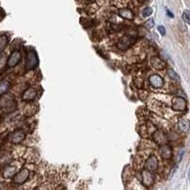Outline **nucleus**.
I'll return each instance as SVG.
<instances>
[{"instance_id": "nucleus-1", "label": "nucleus", "mask_w": 190, "mask_h": 190, "mask_svg": "<svg viewBox=\"0 0 190 190\" xmlns=\"http://www.w3.org/2000/svg\"><path fill=\"white\" fill-rule=\"evenodd\" d=\"M30 177V170L28 168H23L19 172H16L14 176L13 182L15 184H23L27 182Z\"/></svg>"}, {"instance_id": "nucleus-2", "label": "nucleus", "mask_w": 190, "mask_h": 190, "mask_svg": "<svg viewBox=\"0 0 190 190\" xmlns=\"http://www.w3.org/2000/svg\"><path fill=\"white\" fill-rule=\"evenodd\" d=\"M38 65V58L34 52H30L27 54V60H26V69L30 70L34 68Z\"/></svg>"}, {"instance_id": "nucleus-3", "label": "nucleus", "mask_w": 190, "mask_h": 190, "mask_svg": "<svg viewBox=\"0 0 190 190\" xmlns=\"http://www.w3.org/2000/svg\"><path fill=\"white\" fill-rule=\"evenodd\" d=\"M26 135L25 133H24L22 130H15V131H14L13 133H10L9 135V141L10 142H11V144H14V145H18L20 144V142L25 139Z\"/></svg>"}, {"instance_id": "nucleus-4", "label": "nucleus", "mask_w": 190, "mask_h": 190, "mask_svg": "<svg viewBox=\"0 0 190 190\" xmlns=\"http://www.w3.org/2000/svg\"><path fill=\"white\" fill-rule=\"evenodd\" d=\"M172 109L176 111H184L186 109V101L183 97H175L172 100Z\"/></svg>"}, {"instance_id": "nucleus-5", "label": "nucleus", "mask_w": 190, "mask_h": 190, "mask_svg": "<svg viewBox=\"0 0 190 190\" xmlns=\"http://www.w3.org/2000/svg\"><path fill=\"white\" fill-rule=\"evenodd\" d=\"M20 59H21V52H18V51L14 52L13 53L10 55V57L8 58L7 66H8L9 68H14V67H15V66L19 63Z\"/></svg>"}, {"instance_id": "nucleus-6", "label": "nucleus", "mask_w": 190, "mask_h": 190, "mask_svg": "<svg viewBox=\"0 0 190 190\" xmlns=\"http://www.w3.org/2000/svg\"><path fill=\"white\" fill-rule=\"evenodd\" d=\"M36 96H37V89L33 87H31L24 91V93L22 95V99L24 101L30 102V101L34 100L35 98H36Z\"/></svg>"}, {"instance_id": "nucleus-7", "label": "nucleus", "mask_w": 190, "mask_h": 190, "mask_svg": "<svg viewBox=\"0 0 190 190\" xmlns=\"http://www.w3.org/2000/svg\"><path fill=\"white\" fill-rule=\"evenodd\" d=\"M0 105L3 106L4 109H10L11 105L15 106L14 99V96L11 94H6L5 96H3L0 99Z\"/></svg>"}, {"instance_id": "nucleus-8", "label": "nucleus", "mask_w": 190, "mask_h": 190, "mask_svg": "<svg viewBox=\"0 0 190 190\" xmlns=\"http://www.w3.org/2000/svg\"><path fill=\"white\" fill-rule=\"evenodd\" d=\"M150 172L151 171H149L147 169L142 171V183L147 187H149L154 182V178H153V176Z\"/></svg>"}, {"instance_id": "nucleus-9", "label": "nucleus", "mask_w": 190, "mask_h": 190, "mask_svg": "<svg viewBox=\"0 0 190 190\" xmlns=\"http://www.w3.org/2000/svg\"><path fill=\"white\" fill-rule=\"evenodd\" d=\"M146 168L149 171H154L158 168V159L155 155H151L145 163Z\"/></svg>"}, {"instance_id": "nucleus-10", "label": "nucleus", "mask_w": 190, "mask_h": 190, "mask_svg": "<svg viewBox=\"0 0 190 190\" xmlns=\"http://www.w3.org/2000/svg\"><path fill=\"white\" fill-rule=\"evenodd\" d=\"M149 83H150V85L154 88H156V89H160L163 86L164 84V81L163 79L158 75V74H153L149 77Z\"/></svg>"}, {"instance_id": "nucleus-11", "label": "nucleus", "mask_w": 190, "mask_h": 190, "mask_svg": "<svg viewBox=\"0 0 190 190\" xmlns=\"http://www.w3.org/2000/svg\"><path fill=\"white\" fill-rule=\"evenodd\" d=\"M135 42V40L133 39V38H130V37H126V36H125V37H122L120 40H119V42H118V48L120 50H126V49H128V48L131 46L133 43Z\"/></svg>"}, {"instance_id": "nucleus-12", "label": "nucleus", "mask_w": 190, "mask_h": 190, "mask_svg": "<svg viewBox=\"0 0 190 190\" xmlns=\"http://www.w3.org/2000/svg\"><path fill=\"white\" fill-rule=\"evenodd\" d=\"M152 137H153L154 141H155L158 145L162 146V145H164V144L167 142V138H166V135L163 131H161V130H156V131L153 133Z\"/></svg>"}, {"instance_id": "nucleus-13", "label": "nucleus", "mask_w": 190, "mask_h": 190, "mask_svg": "<svg viewBox=\"0 0 190 190\" xmlns=\"http://www.w3.org/2000/svg\"><path fill=\"white\" fill-rule=\"evenodd\" d=\"M160 153H161V156L164 160H169L172 157V149H171V147L169 146H167L166 144L161 146Z\"/></svg>"}, {"instance_id": "nucleus-14", "label": "nucleus", "mask_w": 190, "mask_h": 190, "mask_svg": "<svg viewBox=\"0 0 190 190\" xmlns=\"http://www.w3.org/2000/svg\"><path fill=\"white\" fill-rule=\"evenodd\" d=\"M118 14L121 17L127 19V20H132L134 19V14L132 13L131 10H129L127 8H121L118 10Z\"/></svg>"}, {"instance_id": "nucleus-15", "label": "nucleus", "mask_w": 190, "mask_h": 190, "mask_svg": "<svg viewBox=\"0 0 190 190\" xmlns=\"http://www.w3.org/2000/svg\"><path fill=\"white\" fill-rule=\"evenodd\" d=\"M178 127L182 132H187L190 127V122L185 118H181L178 122Z\"/></svg>"}, {"instance_id": "nucleus-16", "label": "nucleus", "mask_w": 190, "mask_h": 190, "mask_svg": "<svg viewBox=\"0 0 190 190\" xmlns=\"http://www.w3.org/2000/svg\"><path fill=\"white\" fill-rule=\"evenodd\" d=\"M151 65L153 66V68L157 69H163L165 67V63L157 56H154L151 58Z\"/></svg>"}, {"instance_id": "nucleus-17", "label": "nucleus", "mask_w": 190, "mask_h": 190, "mask_svg": "<svg viewBox=\"0 0 190 190\" xmlns=\"http://www.w3.org/2000/svg\"><path fill=\"white\" fill-rule=\"evenodd\" d=\"M17 172V168L15 166H9V167H6L4 172H3V176L4 178H10L14 176V174Z\"/></svg>"}, {"instance_id": "nucleus-18", "label": "nucleus", "mask_w": 190, "mask_h": 190, "mask_svg": "<svg viewBox=\"0 0 190 190\" xmlns=\"http://www.w3.org/2000/svg\"><path fill=\"white\" fill-rule=\"evenodd\" d=\"M10 89V83L6 80L0 81V95L5 94Z\"/></svg>"}, {"instance_id": "nucleus-19", "label": "nucleus", "mask_w": 190, "mask_h": 190, "mask_svg": "<svg viewBox=\"0 0 190 190\" xmlns=\"http://www.w3.org/2000/svg\"><path fill=\"white\" fill-rule=\"evenodd\" d=\"M8 44V37L6 35H0V52H3Z\"/></svg>"}, {"instance_id": "nucleus-20", "label": "nucleus", "mask_w": 190, "mask_h": 190, "mask_svg": "<svg viewBox=\"0 0 190 190\" xmlns=\"http://www.w3.org/2000/svg\"><path fill=\"white\" fill-rule=\"evenodd\" d=\"M112 4L118 8H125L127 4V0H112Z\"/></svg>"}, {"instance_id": "nucleus-21", "label": "nucleus", "mask_w": 190, "mask_h": 190, "mask_svg": "<svg viewBox=\"0 0 190 190\" xmlns=\"http://www.w3.org/2000/svg\"><path fill=\"white\" fill-rule=\"evenodd\" d=\"M167 74H168V76H169L172 80H175V81H179V80H180V76L178 75V73L176 72L175 70H173L172 68H170V69L167 70Z\"/></svg>"}, {"instance_id": "nucleus-22", "label": "nucleus", "mask_w": 190, "mask_h": 190, "mask_svg": "<svg viewBox=\"0 0 190 190\" xmlns=\"http://www.w3.org/2000/svg\"><path fill=\"white\" fill-rule=\"evenodd\" d=\"M152 13H153V10L150 7H147V8H145L144 10H142V16H144V17H147V16L151 15Z\"/></svg>"}, {"instance_id": "nucleus-23", "label": "nucleus", "mask_w": 190, "mask_h": 190, "mask_svg": "<svg viewBox=\"0 0 190 190\" xmlns=\"http://www.w3.org/2000/svg\"><path fill=\"white\" fill-rule=\"evenodd\" d=\"M183 18H184L185 23H187V24H189V25H190V13H189V11H187V10L184 11V13H183Z\"/></svg>"}, {"instance_id": "nucleus-24", "label": "nucleus", "mask_w": 190, "mask_h": 190, "mask_svg": "<svg viewBox=\"0 0 190 190\" xmlns=\"http://www.w3.org/2000/svg\"><path fill=\"white\" fill-rule=\"evenodd\" d=\"M154 25H155V24H154V20H153L152 18L149 19V20H147V21L146 22V27H147V29H151V28H153Z\"/></svg>"}, {"instance_id": "nucleus-25", "label": "nucleus", "mask_w": 190, "mask_h": 190, "mask_svg": "<svg viewBox=\"0 0 190 190\" xmlns=\"http://www.w3.org/2000/svg\"><path fill=\"white\" fill-rule=\"evenodd\" d=\"M158 31H159V32H160L162 35H164V34H165V29H164V27L159 26V27H158Z\"/></svg>"}, {"instance_id": "nucleus-26", "label": "nucleus", "mask_w": 190, "mask_h": 190, "mask_svg": "<svg viewBox=\"0 0 190 190\" xmlns=\"http://www.w3.org/2000/svg\"><path fill=\"white\" fill-rule=\"evenodd\" d=\"M180 153H179V155H178V162L179 161H181L182 160V158H183V155H184V150H181V151H179Z\"/></svg>"}, {"instance_id": "nucleus-27", "label": "nucleus", "mask_w": 190, "mask_h": 190, "mask_svg": "<svg viewBox=\"0 0 190 190\" xmlns=\"http://www.w3.org/2000/svg\"><path fill=\"white\" fill-rule=\"evenodd\" d=\"M166 13L168 14V16H170V17H173V14H171L170 11L168 10H166Z\"/></svg>"}]
</instances>
